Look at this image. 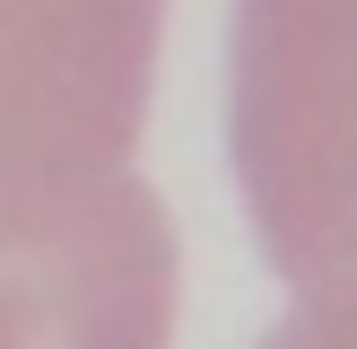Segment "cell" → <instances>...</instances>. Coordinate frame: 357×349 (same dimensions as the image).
<instances>
[{
    "label": "cell",
    "instance_id": "obj_5",
    "mask_svg": "<svg viewBox=\"0 0 357 349\" xmlns=\"http://www.w3.org/2000/svg\"><path fill=\"white\" fill-rule=\"evenodd\" d=\"M305 9H323V17H331L340 35H357V0H305Z\"/></svg>",
    "mask_w": 357,
    "mask_h": 349
},
{
    "label": "cell",
    "instance_id": "obj_1",
    "mask_svg": "<svg viewBox=\"0 0 357 349\" xmlns=\"http://www.w3.org/2000/svg\"><path fill=\"white\" fill-rule=\"evenodd\" d=\"M227 149L296 297H357V35L305 0H236Z\"/></svg>",
    "mask_w": 357,
    "mask_h": 349
},
{
    "label": "cell",
    "instance_id": "obj_2",
    "mask_svg": "<svg viewBox=\"0 0 357 349\" xmlns=\"http://www.w3.org/2000/svg\"><path fill=\"white\" fill-rule=\"evenodd\" d=\"M166 0H0V227L131 184Z\"/></svg>",
    "mask_w": 357,
    "mask_h": 349
},
{
    "label": "cell",
    "instance_id": "obj_4",
    "mask_svg": "<svg viewBox=\"0 0 357 349\" xmlns=\"http://www.w3.org/2000/svg\"><path fill=\"white\" fill-rule=\"evenodd\" d=\"M261 349H357V297H296V314Z\"/></svg>",
    "mask_w": 357,
    "mask_h": 349
},
{
    "label": "cell",
    "instance_id": "obj_3",
    "mask_svg": "<svg viewBox=\"0 0 357 349\" xmlns=\"http://www.w3.org/2000/svg\"><path fill=\"white\" fill-rule=\"evenodd\" d=\"M174 227L139 174L0 227V349H174Z\"/></svg>",
    "mask_w": 357,
    "mask_h": 349
}]
</instances>
